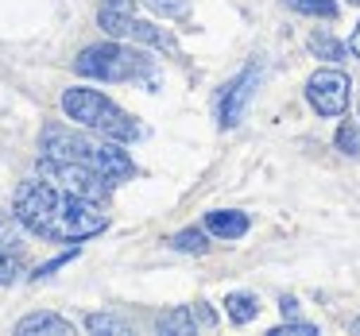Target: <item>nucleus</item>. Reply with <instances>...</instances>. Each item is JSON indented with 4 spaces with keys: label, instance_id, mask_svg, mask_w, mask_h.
I'll list each match as a JSON object with an SVG mask.
<instances>
[{
    "label": "nucleus",
    "instance_id": "f257e3e1",
    "mask_svg": "<svg viewBox=\"0 0 360 336\" xmlns=\"http://www.w3.org/2000/svg\"><path fill=\"white\" fill-rule=\"evenodd\" d=\"M16 220L35 236H47L55 243H78L105 232V213L94 209V201L70 197L47 182H24L16 189Z\"/></svg>",
    "mask_w": 360,
    "mask_h": 336
},
{
    "label": "nucleus",
    "instance_id": "f03ea898",
    "mask_svg": "<svg viewBox=\"0 0 360 336\" xmlns=\"http://www.w3.org/2000/svg\"><path fill=\"white\" fill-rule=\"evenodd\" d=\"M43 151L51 159H70V163H86L94 170H101L109 182H120V178H132L136 166L132 159L120 151V143H97L82 132H70L63 124H47L43 128Z\"/></svg>",
    "mask_w": 360,
    "mask_h": 336
},
{
    "label": "nucleus",
    "instance_id": "7ed1b4c3",
    "mask_svg": "<svg viewBox=\"0 0 360 336\" xmlns=\"http://www.w3.org/2000/svg\"><path fill=\"white\" fill-rule=\"evenodd\" d=\"M74 70L82 78L94 81H143V86H159V66L151 55L143 51H132L120 43H101V47H89L74 58Z\"/></svg>",
    "mask_w": 360,
    "mask_h": 336
},
{
    "label": "nucleus",
    "instance_id": "20e7f679",
    "mask_svg": "<svg viewBox=\"0 0 360 336\" xmlns=\"http://www.w3.org/2000/svg\"><path fill=\"white\" fill-rule=\"evenodd\" d=\"M63 112L70 120H78L82 128H89V132L105 135V140H112V143L143 140V128L136 124L124 109H117L109 97H101L97 89H66L63 93Z\"/></svg>",
    "mask_w": 360,
    "mask_h": 336
},
{
    "label": "nucleus",
    "instance_id": "39448f33",
    "mask_svg": "<svg viewBox=\"0 0 360 336\" xmlns=\"http://www.w3.org/2000/svg\"><path fill=\"white\" fill-rule=\"evenodd\" d=\"M39 174H43V182L47 186H55V189H63V194H70V197H82V201H109V194H112V186H109V178H105L101 170H94V166H86V163H70V159H43L39 163Z\"/></svg>",
    "mask_w": 360,
    "mask_h": 336
},
{
    "label": "nucleus",
    "instance_id": "423d86ee",
    "mask_svg": "<svg viewBox=\"0 0 360 336\" xmlns=\"http://www.w3.org/2000/svg\"><path fill=\"white\" fill-rule=\"evenodd\" d=\"M349 89H352V81L341 70H318L306 81V97H310V105L321 116H341L349 109Z\"/></svg>",
    "mask_w": 360,
    "mask_h": 336
},
{
    "label": "nucleus",
    "instance_id": "0eeeda50",
    "mask_svg": "<svg viewBox=\"0 0 360 336\" xmlns=\"http://www.w3.org/2000/svg\"><path fill=\"white\" fill-rule=\"evenodd\" d=\"M101 27L112 35V39H136V43H148V47H159V51H174L171 35L159 32V27H151V24H143V20H136L132 12L101 8Z\"/></svg>",
    "mask_w": 360,
    "mask_h": 336
},
{
    "label": "nucleus",
    "instance_id": "6e6552de",
    "mask_svg": "<svg viewBox=\"0 0 360 336\" xmlns=\"http://www.w3.org/2000/svg\"><path fill=\"white\" fill-rule=\"evenodd\" d=\"M256 86H259V66H248L240 78H233L225 89H221V97H217V120H221V128H236V124H240V116H244V109H248Z\"/></svg>",
    "mask_w": 360,
    "mask_h": 336
},
{
    "label": "nucleus",
    "instance_id": "1a4fd4ad",
    "mask_svg": "<svg viewBox=\"0 0 360 336\" xmlns=\"http://www.w3.org/2000/svg\"><path fill=\"white\" fill-rule=\"evenodd\" d=\"M205 228L213 236H221V240H236V236L248 232V217L236 209H213V213H205Z\"/></svg>",
    "mask_w": 360,
    "mask_h": 336
},
{
    "label": "nucleus",
    "instance_id": "9d476101",
    "mask_svg": "<svg viewBox=\"0 0 360 336\" xmlns=\"http://www.w3.org/2000/svg\"><path fill=\"white\" fill-rule=\"evenodd\" d=\"M20 336H35V332H55V336H70L74 325L63 317H55V313H32V317H24L16 325Z\"/></svg>",
    "mask_w": 360,
    "mask_h": 336
},
{
    "label": "nucleus",
    "instance_id": "9b49d317",
    "mask_svg": "<svg viewBox=\"0 0 360 336\" xmlns=\"http://www.w3.org/2000/svg\"><path fill=\"white\" fill-rule=\"evenodd\" d=\"M229 317L236 321V325H248V321H256V313H259V302H256V294H229Z\"/></svg>",
    "mask_w": 360,
    "mask_h": 336
},
{
    "label": "nucleus",
    "instance_id": "f8f14e48",
    "mask_svg": "<svg viewBox=\"0 0 360 336\" xmlns=\"http://www.w3.org/2000/svg\"><path fill=\"white\" fill-rule=\"evenodd\" d=\"M171 248H174V251H186V255H205V248H210V243H205V232L186 228V232H179V236L171 240Z\"/></svg>",
    "mask_w": 360,
    "mask_h": 336
},
{
    "label": "nucleus",
    "instance_id": "ddd939ff",
    "mask_svg": "<svg viewBox=\"0 0 360 336\" xmlns=\"http://www.w3.org/2000/svg\"><path fill=\"white\" fill-rule=\"evenodd\" d=\"M295 12L302 16H321V20H333L337 16V0H287Z\"/></svg>",
    "mask_w": 360,
    "mask_h": 336
},
{
    "label": "nucleus",
    "instance_id": "4468645a",
    "mask_svg": "<svg viewBox=\"0 0 360 336\" xmlns=\"http://www.w3.org/2000/svg\"><path fill=\"white\" fill-rule=\"evenodd\" d=\"M194 328H198V321L186 309H171L159 317V332H194Z\"/></svg>",
    "mask_w": 360,
    "mask_h": 336
},
{
    "label": "nucleus",
    "instance_id": "2eb2a0df",
    "mask_svg": "<svg viewBox=\"0 0 360 336\" xmlns=\"http://www.w3.org/2000/svg\"><path fill=\"white\" fill-rule=\"evenodd\" d=\"M310 51L318 58H329V62H337V58H345V47L337 39H329V35H310Z\"/></svg>",
    "mask_w": 360,
    "mask_h": 336
},
{
    "label": "nucleus",
    "instance_id": "dca6fc26",
    "mask_svg": "<svg viewBox=\"0 0 360 336\" xmlns=\"http://www.w3.org/2000/svg\"><path fill=\"white\" fill-rule=\"evenodd\" d=\"M337 151H345V155H352V159L360 155V128L356 124H341V128H337Z\"/></svg>",
    "mask_w": 360,
    "mask_h": 336
},
{
    "label": "nucleus",
    "instance_id": "f3484780",
    "mask_svg": "<svg viewBox=\"0 0 360 336\" xmlns=\"http://www.w3.org/2000/svg\"><path fill=\"white\" fill-rule=\"evenodd\" d=\"M86 328H89V332H117V336L128 332L124 321H120V317H105V313H94V317L86 321Z\"/></svg>",
    "mask_w": 360,
    "mask_h": 336
},
{
    "label": "nucleus",
    "instance_id": "a211bd4d",
    "mask_svg": "<svg viewBox=\"0 0 360 336\" xmlns=\"http://www.w3.org/2000/svg\"><path fill=\"white\" fill-rule=\"evenodd\" d=\"M148 4L159 12V16H171V20H179V16L190 12V0H148Z\"/></svg>",
    "mask_w": 360,
    "mask_h": 336
},
{
    "label": "nucleus",
    "instance_id": "6ab92c4d",
    "mask_svg": "<svg viewBox=\"0 0 360 336\" xmlns=\"http://www.w3.org/2000/svg\"><path fill=\"white\" fill-rule=\"evenodd\" d=\"M275 336H318V328L306 325V321H290V325L275 328Z\"/></svg>",
    "mask_w": 360,
    "mask_h": 336
},
{
    "label": "nucleus",
    "instance_id": "aec40b11",
    "mask_svg": "<svg viewBox=\"0 0 360 336\" xmlns=\"http://www.w3.org/2000/svg\"><path fill=\"white\" fill-rule=\"evenodd\" d=\"M12 278H16V263L0 251V282H12Z\"/></svg>",
    "mask_w": 360,
    "mask_h": 336
},
{
    "label": "nucleus",
    "instance_id": "412c9836",
    "mask_svg": "<svg viewBox=\"0 0 360 336\" xmlns=\"http://www.w3.org/2000/svg\"><path fill=\"white\" fill-rule=\"evenodd\" d=\"M101 8H109V12H132L136 4H132V0H101Z\"/></svg>",
    "mask_w": 360,
    "mask_h": 336
},
{
    "label": "nucleus",
    "instance_id": "4be33fe9",
    "mask_svg": "<svg viewBox=\"0 0 360 336\" xmlns=\"http://www.w3.org/2000/svg\"><path fill=\"white\" fill-rule=\"evenodd\" d=\"M279 309H283V317H290V321L298 317V302H295V297H283V302H279Z\"/></svg>",
    "mask_w": 360,
    "mask_h": 336
},
{
    "label": "nucleus",
    "instance_id": "5701e85b",
    "mask_svg": "<svg viewBox=\"0 0 360 336\" xmlns=\"http://www.w3.org/2000/svg\"><path fill=\"white\" fill-rule=\"evenodd\" d=\"M349 47H352V55L360 58V24H356V32H352V43H349Z\"/></svg>",
    "mask_w": 360,
    "mask_h": 336
},
{
    "label": "nucleus",
    "instance_id": "b1692460",
    "mask_svg": "<svg viewBox=\"0 0 360 336\" xmlns=\"http://www.w3.org/2000/svg\"><path fill=\"white\" fill-rule=\"evenodd\" d=\"M0 240L8 243V228H4V220H0Z\"/></svg>",
    "mask_w": 360,
    "mask_h": 336
},
{
    "label": "nucleus",
    "instance_id": "393cba45",
    "mask_svg": "<svg viewBox=\"0 0 360 336\" xmlns=\"http://www.w3.org/2000/svg\"><path fill=\"white\" fill-rule=\"evenodd\" d=\"M349 4H360V0H349Z\"/></svg>",
    "mask_w": 360,
    "mask_h": 336
}]
</instances>
